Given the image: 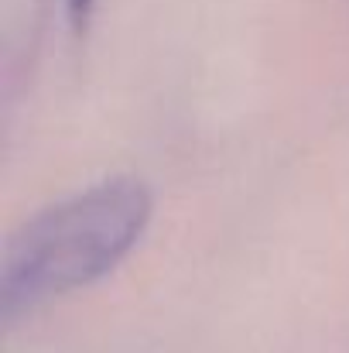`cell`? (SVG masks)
<instances>
[{"mask_svg":"<svg viewBox=\"0 0 349 353\" xmlns=\"http://www.w3.org/2000/svg\"><path fill=\"white\" fill-rule=\"evenodd\" d=\"M65 10H69L72 28H76V31H83V28L89 24L93 10H96V0H65Z\"/></svg>","mask_w":349,"mask_h":353,"instance_id":"7a4b0ae2","label":"cell"},{"mask_svg":"<svg viewBox=\"0 0 349 353\" xmlns=\"http://www.w3.org/2000/svg\"><path fill=\"white\" fill-rule=\"evenodd\" d=\"M154 216V192L137 175L100 179L24 220L3 243L0 316L17 323L55 299L116 271Z\"/></svg>","mask_w":349,"mask_h":353,"instance_id":"6da1fadb","label":"cell"}]
</instances>
